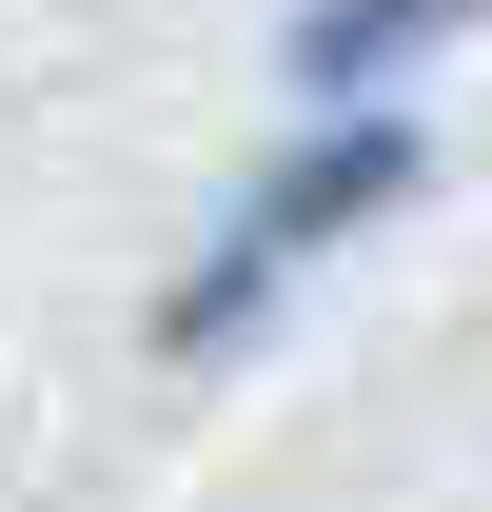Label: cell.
Returning <instances> with one entry per match:
<instances>
[{
    "mask_svg": "<svg viewBox=\"0 0 492 512\" xmlns=\"http://www.w3.org/2000/svg\"><path fill=\"white\" fill-rule=\"evenodd\" d=\"M453 178V138H433V99H276V138H256L237 178L197 197V237H178V276H158V355L178 375H217V355H256V335L296 316L335 256H374L414 197Z\"/></svg>",
    "mask_w": 492,
    "mask_h": 512,
    "instance_id": "obj_1",
    "label": "cell"
},
{
    "mask_svg": "<svg viewBox=\"0 0 492 512\" xmlns=\"http://www.w3.org/2000/svg\"><path fill=\"white\" fill-rule=\"evenodd\" d=\"M492 0H276V99H433Z\"/></svg>",
    "mask_w": 492,
    "mask_h": 512,
    "instance_id": "obj_2",
    "label": "cell"
}]
</instances>
